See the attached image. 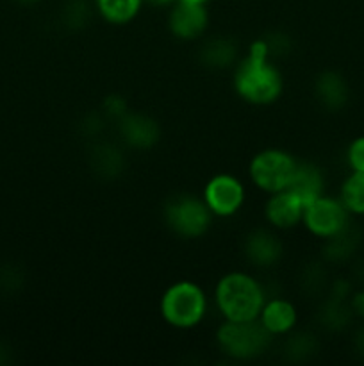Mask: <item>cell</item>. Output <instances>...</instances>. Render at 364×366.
Masks as SVG:
<instances>
[{
	"mask_svg": "<svg viewBox=\"0 0 364 366\" xmlns=\"http://www.w3.org/2000/svg\"><path fill=\"white\" fill-rule=\"evenodd\" d=\"M243 254L253 267L270 268L282 259L284 247L275 232L268 229H256L246 234L243 242Z\"/></svg>",
	"mask_w": 364,
	"mask_h": 366,
	"instance_id": "cell-10",
	"label": "cell"
},
{
	"mask_svg": "<svg viewBox=\"0 0 364 366\" xmlns=\"http://www.w3.org/2000/svg\"><path fill=\"white\" fill-rule=\"evenodd\" d=\"M24 286V274L14 264H4L0 267V292L14 293Z\"/></svg>",
	"mask_w": 364,
	"mask_h": 366,
	"instance_id": "cell-25",
	"label": "cell"
},
{
	"mask_svg": "<svg viewBox=\"0 0 364 366\" xmlns=\"http://www.w3.org/2000/svg\"><path fill=\"white\" fill-rule=\"evenodd\" d=\"M211 209L200 197L181 193L166 200L163 207L164 224L181 238H200L213 224Z\"/></svg>",
	"mask_w": 364,
	"mask_h": 366,
	"instance_id": "cell-5",
	"label": "cell"
},
{
	"mask_svg": "<svg viewBox=\"0 0 364 366\" xmlns=\"http://www.w3.org/2000/svg\"><path fill=\"white\" fill-rule=\"evenodd\" d=\"M266 302V292L256 277L245 272H228L214 288V304L225 320H257Z\"/></svg>",
	"mask_w": 364,
	"mask_h": 366,
	"instance_id": "cell-2",
	"label": "cell"
},
{
	"mask_svg": "<svg viewBox=\"0 0 364 366\" xmlns=\"http://www.w3.org/2000/svg\"><path fill=\"white\" fill-rule=\"evenodd\" d=\"M291 193H295L303 204H310L318 197L323 195L325 179L320 168L309 161H296L295 172L291 175L288 188Z\"/></svg>",
	"mask_w": 364,
	"mask_h": 366,
	"instance_id": "cell-14",
	"label": "cell"
},
{
	"mask_svg": "<svg viewBox=\"0 0 364 366\" xmlns=\"http://www.w3.org/2000/svg\"><path fill=\"white\" fill-rule=\"evenodd\" d=\"M360 243V231L357 225L346 224L345 227L334 236L325 239L323 245V257L330 263H339L352 256Z\"/></svg>",
	"mask_w": 364,
	"mask_h": 366,
	"instance_id": "cell-18",
	"label": "cell"
},
{
	"mask_svg": "<svg viewBox=\"0 0 364 366\" xmlns=\"http://www.w3.org/2000/svg\"><path fill=\"white\" fill-rule=\"evenodd\" d=\"M300 285H302L303 292H305L307 295H321V293L327 290V272H325V268L318 263L307 264L302 277H300Z\"/></svg>",
	"mask_w": 364,
	"mask_h": 366,
	"instance_id": "cell-24",
	"label": "cell"
},
{
	"mask_svg": "<svg viewBox=\"0 0 364 366\" xmlns=\"http://www.w3.org/2000/svg\"><path fill=\"white\" fill-rule=\"evenodd\" d=\"M352 304L348 306L346 299H339V297L328 295V299L325 300L323 306L320 310V322L325 329L332 332L343 331L346 325L352 320Z\"/></svg>",
	"mask_w": 364,
	"mask_h": 366,
	"instance_id": "cell-20",
	"label": "cell"
},
{
	"mask_svg": "<svg viewBox=\"0 0 364 366\" xmlns=\"http://www.w3.org/2000/svg\"><path fill=\"white\" fill-rule=\"evenodd\" d=\"M177 2H184V4H198V6H207L209 0H177Z\"/></svg>",
	"mask_w": 364,
	"mask_h": 366,
	"instance_id": "cell-34",
	"label": "cell"
},
{
	"mask_svg": "<svg viewBox=\"0 0 364 366\" xmlns=\"http://www.w3.org/2000/svg\"><path fill=\"white\" fill-rule=\"evenodd\" d=\"M91 16V7L86 0H68L61 13V21L68 31H81L88 25Z\"/></svg>",
	"mask_w": 364,
	"mask_h": 366,
	"instance_id": "cell-23",
	"label": "cell"
},
{
	"mask_svg": "<svg viewBox=\"0 0 364 366\" xmlns=\"http://www.w3.org/2000/svg\"><path fill=\"white\" fill-rule=\"evenodd\" d=\"M303 209H305V204L295 193H291L289 189H282V192L270 195L266 207H264V217L273 229L288 231V229L302 224Z\"/></svg>",
	"mask_w": 364,
	"mask_h": 366,
	"instance_id": "cell-11",
	"label": "cell"
},
{
	"mask_svg": "<svg viewBox=\"0 0 364 366\" xmlns=\"http://www.w3.org/2000/svg\"><path fill=\"white\" fill-rule=\"evenodd\" d=\"M209 25V11L207 6L198 4L175 2L168 16V27L170 32L178 39H196L207 31Z\"/></svg>",
	"mask_w": 364,
	"mask_h": 366,
	"instance_id": "cell-9",
	"label": "cell"
},
{
	"mask_svg": "<svg viewBox=\"0 0 364 366\" xmlns=\"http://www.w3.org/2000/svg\"><path fill=\"white\" fill-rule=\"evenodd\" d=\"M316 99L325 109L338 111L348 102V86L338 71H323L314 82Z\"/></svg>",
	"mask_w": 364,
	"mask_h": 366,
	"instance_id": "cell-17",
	"label": "cell"
},
{
	"mask_svg": "<svg viewBox=\"0 0 364 366\" xmlns=\"http://www.w3.org/2000/svg\"><path fill=\"white\" fill-rule=\"evenodd\" d=\"M266 39L268 43V50H270L271 57L273 56H278V54H285L289 50V46H291V43H289V38L285 34H271L268 36Z\"/></svg>",
	"mask_w": 364,
	"mask_h": 366,
	"instance_id": "cell-29",
	"label": "cell"
},
{
	"mask_svg": "<svg viewBox=\"0 0 364 366\" xmlns=\"http://www.w3.org/2000/svg\"><path fill=\"white\" fill-rule=\"evenodd\" d=\"M89 167L95 172L96 177L103 179V181H113L123 174L127 159L120 147L100 142L93 145L91 152H89Z\"/></svg>",
	"mask_w": 364,
	"mask_h": 366,
	"instance_id": "cell-15",
	"label": "cell"
},
{
	"mask_svg": "<svg viewBox=\"0 0 364 366\" xmlns=\"http://www.w3.org/2000/svg\"><path fill=\"white\" fill-rule=\"evenodd\" d=\"M103 125H106L103 113H89L82 118L81 131L88 138H95V136H100V132L103 131Z\"/></svg>",
	"mask_w": 364,
	"mask_h": 366,
	"instance_id": "cell-27",
	"label": "cell"
},
{
	"mask_svg": "<svg viewBox=\"0 0 364 366\" xmlns=\"http://www.w3.org/2000/svg\"><path fill=\"white\" fill-rule=\"evenodd\" d=\"M159 311L170 327L188 331L196 327L206 317L207 295L196 282H173L161 297Z\"/></svg>",
	"mask_w": 364,
	"mask_h": 366,
	"instance_id": "cell-3",
	"label": "cell"
},
{
	"mask_svg": "<svg viewBox=\"0 0 364 366\" xmlns=\"http://www.w3.org/2000/svg\"><path fill=\"white\" fill-rule=\"evenodd\" d=\"M273 336L264 329L259 318L248 322L225 320L216 331V345L225 356L238 361H250L263 356Z\"/></svg>",
	"mask_w": 364,
	"mask_h": 366,
	"instance_id": "cell-4",
	"label": "cell"
},
{
	"mask_svg": "<svg viewBox=\"0 0 364 366\" xmlns=\"http://www.w3.org/2000/svg\"><path fill=\"white\" fill-rule=\"evenodd\" d=\"M245 197V186L236 175L218 174L207 181L202 199L214 217L228 218L241 211Z\"/></svg>",
	"mask_w": 364,
	"mask_h": 366,
	"instance_id": "cell-7",
	"label": "cell"
},
{
	"mask_svg": "<svg viewBox=\"0 0 364 366\" xmlns=\"http://www.w3.org/2000/svg\"><path fill=\"white\" fill-rule=\"evenodd\" d=\"M259 322L271 336H284L295 331L298 313H296L295 304L280 299V297H275V299L264 302L259 315Z\"/></svg>",
	"mask_w": 364,
	"mask_h": 366,
	"instance_id": "cell-13",
	"label": "cell"
},
{
	"mask_svg": "<svg viewBox=\"0 0 364 366\" xmlns=\"http://www.w3.org/2000/svg\"><path fill=\"white\" fill-rule=\"evenodd\" d=\"M352 310H353V313H357V315H359V317L364 318V292H360V293H357V295H353Z\"/></svg>",
	"mask_w": 364,
	"mask_h": 366,
	"instance_id": "cell-30",
	"label": "cell"
},
{
	"mask_svg": "<svg viewBox=\"0 0 364 366\" xmlns=\"http://www.w3.org/2000/svg\"><path fill=\"white\" fill-rule=\"evenodd\" d=\"M348 222V209L343 206L341 200L330 199V197H318L303 209L302 224L310 234L318 238H330L335 232L341 231Z\"/></svg>",
	"mask_w": 364,
	"mask_h": 366,
	"instance_id": "cell-8",
	"label": "cell"
},
{
	"mask_svg": "<svg viewBox=\"0 0 364 366\" xmlns=\"http://www.w3.org/2000/svg\"><path fill=\"white\" fill-rule=\"evenodd\" d=\"M355 349H357V352H359V356L364 357V329H363V331L357 332V336H355Z\"/></svg>",
	"mask_w": 364,
	"mask_h": 366,
	"instance_id": "cell-31",
	"label": "cell"
},
{
	"mask_svg": "<svg viewBox=\"0 0 364 366\" xmlns=\"http://www.w3.org/2000/svg\"><path fill=\"white\" fill-rule=\"evenodd\" d=\"M143 4V0H95L100 16L114 25H123L134 20Z\"/></svg>",
	"mask_w": 364,
	"mask_h": 366,
	"instance_id": "cell-19",
	"label": "cell"
},
{
	"mask_svg": "<svg viewBox=\"0 0 364 366\" xmlns=\"http://www.w3.org/2000/svg\"><path fill=\"white\" fill-rule=\"evenodd\" d=\"M121 139L131 149L148 150L161 139V127L152 117L141 113H127L116 122Z\"/></svg>",
	"mask_w": 364,
	"mask_h": 366,
	"instance_id": "cell-12",
	"label": "cell"
},
{
	"mask_svg": "<svg viewBox=\"0 0 364 366\" xmlns=\"http://www.w3.org/2000/svg\"><path fill=\"white\" fill-rule=\"evenodd\" d=\"M348 163L353 172H364V138H357L350 145Z\"/></svg>",
	"mask_w": 364,
	"mask_h": 366,
	"instance_id": "cell-28",
	"label": "cell"
},
{
	"mask_svg": "<svg viewBox=\"0 0 364 366\" xmlns=\"http://www.w3.org/2000/svg\"><path fill=\"white\" fill-rule=\"evenodd\" d=\"M234 89L252 106H270L284 89L280 70L271 63L266 39L261 38L250 45L248 52L234 68Z\"/></svg>",
	"mask_w": 364,
	"mask_h": 366,
	"instance_id": "cell-1",
	"label": "cell"
},
{
	"mask_svg": "<svg viewBox=\"0 0 364 366\" xmlns=\"http://www.w3.org/2000/svg\"><path fill=\"white\" fill-rule=\"evenodd\" d=\"M102 113L106 118L118 122L128 113L127 100L121 95H107L102 102Z\"/></svg>",
	"mask_w": 364,
	"mask_h": 366,
	"instance_id": "cell-26",
	"label": "cell"
},
{
	"mask_svg": "<svg viewBox=\"0 0 364 366\" xmlns=\"http://www.w3.org/2000/svg\"><path fill=\"white\" fill-rule=\"evenodd\" d=\"M284 352L291 361H305L318 352V342L309 332H289Z\"/></svg>",
	"mask_w": 364,
	"mask_h": 366,
	"instance_id": "cell-22",
	"label": "cell"
},
{
	"mask_svg": "<svg viewBox=\"0 0 364 366\" xmlns=\"http://www.w3.org/2000/svg\"><path fill=\"white\" fill-rule=\"evenodd\" d=\"M238 43L232 38L214 36L209 38L200 49V63L211 70H225L238 63Z\"/></svg>",
	"mask_w": 364,
	"mask_h": 366,
	"instance_id": "cell-16",
	"label": "cell"
},
{
	"mask_svg": "<svg viewBox=\"0 0 364 366\" xmlns=\"http://www.w3.org/2000/svg\"><path fill=\"white\" fill-rule=\"evenodd\" d=\"M341 202L348 213L364 214V172H353L341 188Z\"/></svg>",
	"mask_w": 364,
	"mask_h": 366,
	"instance_id": "cell-21",
	"label": "cell"
},
{
	"mask_svg": "<svg viewBox=\"0 0 364 366\" xmlns=\"http://www.w3.org/2000/svg\"><path fill=\"white\" fill-rule=\"evenodd\" d=\"M295 167L296 159L289 152L280 149H266L253 156L248 174L261 192L271 195L288 188Z\"/></svg>",
	"mask_w": 364,
	"mask_h": 366,
	"instance_id": "cell-6",
	"label": "cell"
},
{
	"mask_svg": "<svg viewBox=\"0 0 364 366\" xmlns=\"http://www.w3.org/2000/svg\"><path fill=\"white\" fill-rule=\"evenodd\" d=\"M143 2L153 7H166V6H173L177 0H143Z\"/></svg>",
	"mask_w": 364,
	"mask_h": 366,
	"instance_id": "cell-32",
	"label": "cell"
},
{
	"mask_svg": "<svg viewBox=\"0 0 364 366\" xmlns=\"http://www.w3.org/2000/svg\"><path fill=\"white\" fill-rule=\"evenodd\" d=\"M355 275H357V277L360 279V281L364 282V261H363V263L357 264V268H355Z\"/></svg>",
	"mask_w": 364,
	"mask_h": 366,
	"instance_id": "cell-33",
	"label": "cell"
},
{
	"mask_svg": "<svg viewBox=\"0 0 364 366\" xmlns=\"http://www.w3.org/2000/svg\"><path fill=\"white\" fill-rule=\"evenodd\" d=\"M18 2H21V4H34V2H38V0H18Z\"/></svg>",
	"mask_w": 364,
	"mask_h": 366,
	"instance_id": "cell-35",
	"label": "cell"
}]
</instances>
